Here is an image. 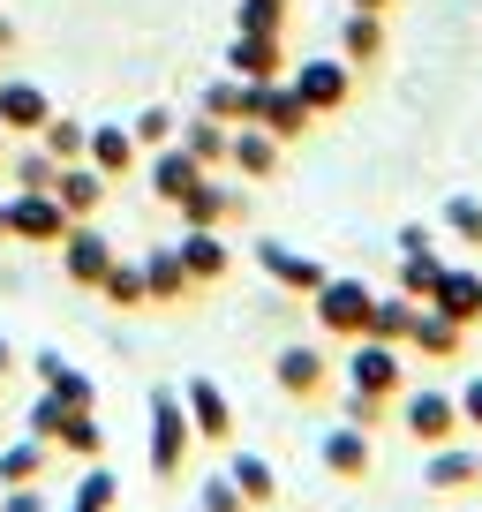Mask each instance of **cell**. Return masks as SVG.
<instances>
[{
  "mask_svg": "<svg viewBox=\"0 0 482 512\" xmlns=\"http://www.w3.org/2000/svg\"><path fill=\"white\" fill-rule=\"evenodd\" d=\"M129 136H136L144 151H159V144H174V136H181V113H174V106H144V113L129 121Z\"/></svg>",
  "mask_w": 482,
  "mask_h": 512,
  "instance_id": "cell-39",
  "label": "cell"
},
{
  "mask_svg": "<svg viewBox=\"0 0 482 512\" xmlns=\"http://www.w3.org/2000/svg\"><path fill=\"white\" fill-rule=\"evenodd\" d=\"M144 181H151V196H159V204H181V196L204 181V166H196L181 144H159V151H144Z\"/></svg>",
  "mask_w": 482,
  "mask_h": 512,
  "instance_id": "cell-24",
  "label": "cell"
},
{
  "mask_svg": "<svg viewBox=\"0 0 482 512\" xmlns=\"http://www.w3.org/2000/svg\"><path fill=\"white\" fill-rule=\"evenodd\" d=\"M83 159H91L106 181H129L136 166H144V144L129 136V121H91V144H83Z\"/></svg>",
  "mask_w": 482,
  "mask_h": 512,
  "instance_id": "cell-17",
  "label": "cell"
},
{
  "mask_svg": "<svg viewBox=\"0 0 482 512\" xmlns=\"http://www.w3.org/2000/svg\"><path fill=\"white\" fill-rule=\"evenodd\" d=\"M204 113L226 121V128H241V121H249V83H241V76H211L204 83Z\"/></svg>",
  "mask_w": 482,
  "mask_h": 512,
  "instance_id": "cell-35",
  "label": "cell"
},
{
  "mask_svg": "<svg viewBox=\"0 0 482 512\" xmlns=\"http://www.w3.org/2000/svg\"><path fill=\"white\" fill-rule=\"evenodd\" d=\"M181 151H189L196 166H204V174H219L226 166V144H234V128L226 121H211V113H196V121H181V136H174Z\"/></svg>",
  "mask_w": 482,
  "mask_h": 512,
  "instance_id": "cell-28",
  "label": "cell"
},
{
  "mask_svg": "<svg viewBox=\"0 0 482 512\" xmlns=\"http://www.w3.org/2000/svg\"><path fill=\"white\" fill-rule=\"evenodd\" d=\"M8 46H16V23H8V16H0V53H8Z\"/></svg>",
  "mask_w": 482,
  "mask_h": 512,
  "instance_id": "cell-49",
  "label": "cell"
},
{
  "mask_svg": "<svg viewBox=\"0 0 482 512\" xmlns=\"http://www.w3.org/2000/svg\"><path fill=\"white\" fill-rule=\"evenodd\" d=\"M422 490H437V497H467V490H482V452L475 445H430V460H422Z\"/></svg>",
  "mask_w": 482,
  "mask_h": 512,
  "instance_id": "cell-13",
  "label": "cell"
},
{
  "mask_svg": "<svg viewBox=\"0 0 482 512\" xmlns=\"http://www.w3.org/2000/svg\"><path fill=\"white\" fill-rule=\"evenodd\" d=\"M0 241H8V189H0Z\"/></svg>",
  "mask_w": 482,
  "mask_h": 512,
  "instance_id": "cell-50",
  "label": "cell"
},
{
  "mask_svg": "<svg viewBox=\"0 0 482 512\" xmlns=\"http://www.w3.org/2000/svg\"><path fill=\"white\" fill-rule=\"evenodd\" d=\"M226 76H241V83H279V76H287V38L234 31V46H226Z\"/></svg>",
  "mask_w": 482,
  "mask_h": 512,
  "instance_id": "cell-15",
  "label": "cell"
},
{
  "mask_svg": "<svg viewBox=\"0 0 482 512\" xmlns=\"http://www.w3.org/2000/svg\"><path fill=\"white\" fill-rule=\"evenodd\" d=\"M415 317H422V302H407V294L392 287V294H377V309H370V332H362V339H385V347H407Z\"/></svg>",
  "mask_w": 482,
  "mask_h": 512,
  "instance_id": "cell-30",
  "label": "cell"
},
{
  "mask_svg": "<svg viewBox=\"0 0 482 512\" xmlns=\"http://www.w3.org/2000/svg\"><path fill=\"white\" fill-rule=\"evenodd\" d=\"M460 347H467V324H452V317H437L430 302H422V317H415V332H407V354H422V362H460Z\"/></svg>",
  "mask_w": 482,
  "mask_h": 512,
  "instance_id": "cell-25",
  "label": "cell"
},
{
  "mask_svg": "<svg viewBox=\"0 0 482 512\" xmlns=\"http://www.w3.org/2000/svg\"><path fill=\"white\" fill-rule=\"evenodd\" d=\"M279 159H287V144H279L272 128H257V121H241V128H234V144H226V166H234L241 181H272Z\"/></svg>",
  "mask_w": 482,
  "mask_h": 512,
  "instance_id": "cell-19",
  "label": "cell"
},
{
  "mask_svg": "<svg viewBox=\"0 0 482 512\" xmlns=\"http://www.w3.org/2000/svg\"><path fill=\"white\" fill-rule=\"evenodd\" d=\"M437 226H445V234L460 241V249H482V196H445Z\"/></svg>",
  "mask_w": 482,
  "mask_h": 512,
  "instance_id": "cell-38",
  "label": "cell"
},
{
  "mask_svg": "<svg viewBox=\"0 0 482 512\" xmlns=\"http://www.w3.org/2000/svg\"><path fill=\"white\" fill-rule=\"evenodd\" d=\"M61 415H68V407L53 400V392H38V407H31V422H23V430H31V437H46V445H53V437H61Z\"/></svg>",
  "mask_w": 482,
  "mask_h": 512,
  "instance_id": "cell-43",
  "label": "cell"
},
{
  "mask_svg": "<svg viewBox=\"0 0 482 512\" xmlns=\"http://www.w3.org/2000/svg\"><path fill=\"white\" fill-rule=\"evenodd\" d=\"M174 249H181V264H189V279H196V287H219V279L234 272V249H226V234H219V226H181V241H174Z\"/></svg>",
  "mask_w": 482,
  "mask_h": 512,
  "instance_id": "cell-20",
  "label": "cell"
},
{
  "mask_svg": "<svg viewBox=\"0 0 482 512\" xmlns=\"http://www.w3.org/2000/svg\"><path fill=\"white\" fill-rule=\"evenodd\" d=\"M189 452H196V430H189V407H181V384H151V475L181 482Z\"/></svg>",
  "mask_w": 482,
  "mask_h": 512,
  "instance_id": "cell-2",
  "label": "cell"
},
{
  "mask_svg": "<svg viewBox=\"0 0 482 512\" xmlns=\"http://www.w3.org/2000/svg\"><path fill=\"white\" fill-rule=\"evenodd\" d=\"M38 144H46V159L76 166V159H83V144H91V121H76V113H61V106H53V121L38 128Z\"/></svg>",
  "mask_w": 482,
  "mask_h": 512,
  "instance_id": "cell-33",
  "label": "cell"
},
{
  "mask_svg": "<svg viewBox=\"0 0 482 512\" xmlns=\"http://www.w3.org/2000/svg\"><path fill=\"white\" fill-rule=\"evenodd\" d=\"M249 256H257V272L272 279V287L302 294V302H309V294L324 287V279H332V272H324V264H317V256H302V249H294V241H272V234H264V241H257V249H249Z\"/></svg>",
  "mask_w": 482,
  "mask_h": 512,
  "instance_id": "cell-10",
  "label": "cell"
},
{
  "mask_svg": "<svg viewBox=\"0 0 482 512\" xmlns=\"http://www.w3.org/2000/svg\"><path fill=\"white\" fill-rule=\"evenodd\" d=\"M392 249H400V256H422V249H437V234H430V226H400V234H392Z\"/></svg>",
  "mask_w": 482,
  "mask_h": 512,
  "instance_id": "cell-45",
  "label": "cell"
},
{
  "mask_svg": "<svg viewBox=\"0 0 482 512\" xmlns=\"http://www.w3.org/2000/svg\"><path fill=\"white\" fill-rule=\"evenodd\" d=\"M61 512H76V505H61Z\"/></svg>",
  "mask_w": 482,
  "mask_h": 512,
  "instance_id": "cell-52",
  "label": "cell"
},
{
  "mask_svg": "<svg viewBox=\"0 0 482 512\" xmlns=\"http://www.w3.org/2000/svg\"><path fill=\"white\" fill-rule=\"evenodd\" d=\"M8 144H16V136H8V128H0V159H8Z\"/></svg>",
  "mask_w": 482,
  "mask_h": 512,
  "instance_id": "cell-51",
  "label": "cell"
},
{
  "mask_svg": "<svg viewBox=\"0 0 482 512\" xmlns=\"http://www.w3.org/2000/svg\"><path fill=\"white\" fill-rule=\"evenodd\" d=\"M76 512H113L121 505V482H113V467H98V460H83V475H76V497H68Z\"/></svg>",
  "mask_w": 482,
  "mask_h": 512,
  "instance_id": "cell-36",
  "label": "cell"
},
{
  "mask_svg": "<svg viewBox=\"0 0 482 512\" xmlns=\"http://www.w3.org/2000/svg\"><path fill=\"white\" fill-rule=\"evenodd\" d=\"M226 482H234V490L249 497V512L279 505V467L264 460V452H234V460H226Z\"/></svg>",
  "mask_w": 482,
  "mask_h": 512,
  "instance_id": "cell-26",
  "label": "cell"
},
{
  "mask_svg": "<svg viewBox=\"0 0 482 512\" xmlns=\"http://www.w3.org/2000/svg\"><path fill=\"white\" fill-rule=\"evenodd\" d=\"M339 61H347V68L385 61V16H362V8H347V23H339Z\"/></svg>",
  "mask_w": 482,
  "mask_h": 512,
  "instance_id": "cell-27",
  "label": "cell"
},
{
  "mask_svg": "<svg viewBox=\"0 0 482 512\" xmlns=\"http://www.w3.org/2000/svg\"><path fill=\"white\" fill-rule=\"evenodd\" d=\"M249 121L272 128L279 144H294V136H309V128H317V113H309L302 98H294V83L279 76V83H249Z\"/></svg>",
  "mask_w": 482,
  "mask_h": 512,
  "instance_id": "cell-8",
  "label": "cell"
},
{
  "mask_svg": "<svg viewBox=\"0 0 482 512\" xmlns=\"http://www.w3.org/2000/svg\"><path fill=\"white\" fill-rule=\"evenodd\" d=\"M68 211H61V196L53 189H8V241H31V249H61V234H68Z\"/></svg>",
  "mask_w": 482,
  "mask_h": 512,
  "instance_id": "cell-5",
  "label": "cell"
},
{
  "mask_svg": "<svg viewBox=\"0 0 482 512\" xmlns=\"http://www.w3.org/2000/svg\"><path fill=\"white\" fill-rule=\"evenodd\" d=\"M181 226H219V234H226V226H234L241 219V211H249V196H241L234 189V181H219V174H204V181H196V189L189 196H181Z\"/></svg>",
  "mask_w": 482,
  "mask_h": 512,
  "instance_id": "cell-14",
  "label": "cell"
},
{
  "mask_svg": "<svg viewBox=\"0 0 482 512\" xmlns=\"http://www.w3.org/2000/svg\"><path fill=\"white\" fill-rule=\"evenodd\" d=\"M437 279H445V256H437V249H422V256H400V279H392V287H400L407 302H430V294H437Z\"/></svg>",
  "mask_w": 482,
  "mask_h": 512,
  "instance_id": "cell-37",
  "label": "cell"
},
{
  "mask_svg": "<svg viewBox=\"0 0 482 512\" xmlns=\"http://www.w3.org/2000/svg\"><path fill=\"white\" fill-rule=\"evenodd\" d=\"M370 309H377V287H370V279H347V272H332L317 294H309V317H317V332L339 339V347L370 332Z\"/></svg>",
  "mask_w": 482,
  "mask_h": 512,
  "instance_id": "cell-1",
  "label": "cell"
},
{
  "mask_svg": "<svg viewBox=\"0 0 482 512\" xmlns=\"http://www.w3.org/2000/svg\"><path fill=\"white\" fill-rule=\"evenodd\" d=\"M53 452H68V460H98V452H106L98 407H68V415H61V437H53Z\"/></svg>",
  "mask_w": 482,
  "mask_h": 512,
  "instance_id": "cell-31",
  "label": "cell"
},
{
  "mask_svg": "<svg viewBox=\"0 0 482 512\" xmlns=\"http://www.w3.org/2000/svg\"><path fill=\"white\" fill-rule=\"evenodd\" d=\"M8 369H16V347H8V339H0V384H8Z\"/></svg>",
  "mask_w": 482,
  "mask_h": 512,
  "instance_id": "cell-48",
  "label": "cell"
},
{
  "mask_svg": "<svg viewBox=\"0 0 482 512\" xmlns=\"http://www.w3.org/2000/svg\"><path fill=\"white\" fill-rule=\"evenodd\" d=\"M339 415L362 422V430H385V422H392V400H377V392H354V384H347V392H339Z\"/></svg>",
  "mask_w": 482,
  "mask_h": 512,
  "instance_id": "cell-41",
  "label": "cell"
},
{
  "mask_svg": "<svg viewBox=\"0 0 482 512\" xmlns=\"http://www.w3.org/2000/svg\"><path fill=\"white\" fill-rule=\"evenodd\" d=\"M46 121H53L46 83H31V76H0V128H8V136H38Z\"/></svg>",
  "mask_w": 482,
  "mask_h": 512,
  "instance_id": "cell-16",
  "label": "cell"
},
{
  "mask_svg": "<svg viewBox=\"0 0 482 512\" xmlns=\"http://www.w3.org/2000/svg\"><path fill=\"white\" fill-rule=\"evenodd\" d=\"M98 294H106L113 309H151V294H144V264H136V256H113L106 279H98Z\"/></svg>",
  "mask_w": 482,
  "mask_h": 512,
  "instance_id": "cell-32",
  "label": "cell"
},
{
  "mask_svg": "<svg viewBox=\"0 0 482 512\" xmlns=\"http://www.w3.org/2000/svg\"><path fill=\"white\" fill-rule=\"evenodd\" d=\"M430 309H437V317H452V324H467V332H475V324H482V272H475V264H445V279H437Z\"/></svg>",
  "mask_w": 482,
  "mask_h": 512,
  "instance_id": "cell-22",
  "label": "cell"
},
{
  "mask_svg": "<svg viewBox=\"0 0 482 512\" xmlns=\"http://www.w3.org/2000/svg\"><path fill=\"white\" fill-rule=\"evenodd\" d=\"M460 422H467V430H482V377L460 384Z\"/></svg>",
  "mask_w": 482,
  "mask_h": 512,
  "instance_id": "cell-46",
  "label": "cell"
},
{
  "mask_svg": "<svg viewBox=\"0 0 482 512\" xmlns=\"http://www.w3.org/2000/svg\"><path fill=\"white\" fill-rule=\"evenodd\" d=\"M287 83H294V98H302L317 121H332V113L354 98V68L339 61V53H324V61H294V68H287Z\"/></svg>",
  "mask_w": 482,
  "mask_h": 512,
  "instance_id": "cell-7",
  "label": "cell"
},
{
  "mask_svg": "<svg viewBox=\"0 0 482 512\" xmlns=\"http://www.w3.org/2000/svg\"><path fill=\"white\" fill-rule=\"evenodd\" d=\"M332 354H324L317 347V339H294V347H279L272 354V384H279V392H287V400H324V392H332Z\"/></svg>",
  "mask_w": 482,
  "mask_h": 512,
  "instance_id": "cell-6",
  "label": "cell"
},
{
  "mask_svg": "<svg viewBox=\"0 0 482 512\" xmlns=\"http://www.w3.org/2000/svg\"><path fill=\"white\" fill-rule=\"evenodd\" d=\"M317 460H324V475H332V482H370L377 445H370L362 422H332V430L317 437Z\"/></svg>",
  "mask_w": 482,
  "mask_h": 512,
  "instance_id": "cell-11",
  "label": "cell"
},
{
  "mask_svg": "<svg viewBox=\"0 0 482 512\" xmlns=\"http://www.w3.org/2000/svg\"><path fill=\"white\" fill-rule=\"evenodd\" d=\"M136 264H144V294H151V309H174V302H189V294H196V279H189V264H181L174 241L144 249Z\"/></svg>",
  "mask_w": 482,
  "mask_h": 512,
  "instance_id": "cell-18",
  "label": "cell"
},
{
  "mask_svg": "<svg viewBox=\"0 0 482 512\" xmlns=\"http://www.w3.org/2000/svg\"><path fill=\"white\" fill-rule=\"evenodd\" d=\"M113 256H121V249L98 234V219H76V226L61 234V279H68V287H91V294H98V279H106Z\"/></svg>",
  "mask_w": 482,
  "mask_h": 512,
  "instance_id": "cell-9",
  "label": "cell"
},
{
  "mask_svg": "<svg viewBox=\"0 0 482 512\" xmlns=\"http://www.w3.org/2000/svg\"><path fill=\"white\" fill-rule=\"evenodd\" d=\"M392 407H400V430L415 437L422 452H430V445H452V437L467 430V422H460V392H445V384H407Z\"/></svg>",
  "mask_w": 482,
  "mask_h": 512,
  "instance_id": "cell-3",
  "label": "cell"
},
{
  "mask_svg": "<svg viewBox=\"0 0 482 512\" xmlns=\"http://www.w3.org/2000/svg\"><path fill=\"white\" fill-rule=\"evenodd\" d=\"M0 512H53L38 482H16V490H0Z\"/></svg>",
  "mask_w": 482,
  "mask_h": 512,
  "instance_id": "cell-44",
  "label": "cell"
},
{
  "mask_svg": "<svg viewBox=\"0 0 482 512\" xmlns=\"http://www.w3.org/2000/svg\"><path fill=\"white\" fill-rule=\"evenodd\" d=\"M181 407H189L196 445H234V400L211 377H181Z\"/></svg>",
  "mask_w": 482,
  "mask_h": 512,
  "instance_id": "cell-12",
  "label": "cell"
},
{
  "mask_svg": "<svg viewBox=\"0 0 482 512\" xmlns=\"http://www.w3.org/2000/svg\"><path fill=\"white\" fill-rule=\"evenodd\" d=\"M196 512H249V497H241L226 475H211V482H196Z\"/></svg>",
  "mask_w": 482,
  "mask_h": 512,
  "instance_id": "cell-42",
  "label": "cell"
},
{
  "mask_svg": "<svg viewBox=\"0 0 482 512\" xmlns=\"http://www.w3.org/2000/svg\"><path fill=\"white\" fill-rule=\"evenodd\" d=\"M53 196H61L68 219H98V211H106V196H113V181L98 174L91 159H76V166H61V174H53Z\"/></svg>",
  "mask_w": 482,
  "mask_h": 512,
  "instance_id": "cell-23",
  "label": "cell"
},
{
  "mask_svg": "<svg viewBox=\"0 0 482 512\" xmlns=\"http://www.w3.org/2000/svg\"><path fill=\"white\" fill-rule=\"evenodd\" d=\"M347 8H362V16H385V8H392V0H347Z\"/></svg>",
  "mask_w": 482,
  "mask_h": 512,
  "instance_id": "cell-47",
  "label": "cell"
},
{
  "mask_svg": "<svg viewBox=\"0 0 482 512\" xmlns=\"http://www.w3.org/2000/svg\"><path fill=\"white\" fill-rule=\"evenodd\" d=\"M234 31H264V38H287V0H241V8H234Z\"/></svg>",
  "mask_w": 482,
  "mask_h": 512,
  "instance_id": "cell-40",
  "label": "cell"
},
{
  "mask_svg": "<svg viewBox=\"0 0 482 512\" xmlns=\"http://www.w3.org/2000/svg\"><path fill=\"white\" fill-rule=\"evenodd\" d=\"M46 467H53V445L23 430L16 445H0V490H16V482H38Z\"/></svg>",
  "mask_w": 482,
  "mask_h": 512,
  "instance_id": "cell-29",
  "label": "cell"
},
{
  "mask_svg": "<svg viewBox=\"0 0 482 512\" xmlns=\"http://www.w3.org/2000/svg\"><path fill=\"white\" fill-rule=\"evenodd\" d=\"M339 384H354V392H377V400H400V392H407V347H385V339H347Z\"/></svg>",
  "mask_w": 482,
  "mask_h": 512,
  "instance_id": "cell-4",
  "label": "cell"
},
{
  "mask_svg": "<svg viewBox=\"0 0 482 512\" xmlns=\"http://www.w3.org/2000/svg\"><path fill=\"white\" fill-rule=\"evenodd\" d=\"M0 174L16 181V189H53V174H61V159H46V144L31 136V151H8L0 159Z\"/></svg>",
  "mask_w": 482,
  "mask_h": 512,
  "instance_id": "cell-34",
  "label": "cell"
},
{
  "mask_svg": "<svg viewBox=\"0 0 482 512\" xmlns=\"http://www.w3.org/2000/svg\"><path fill=\"white\" fill-rule=\"evenodd\" d=\"M31 377H38V392H53L61 407H98V384L83 377L76 362H68L61 347H46V354H31Z\"/></svg>",
  "mask_w": 482,
  "mask_h": 512,
  "instance_id": "cell-21",
  "label": "cell"
}]
</instances>
